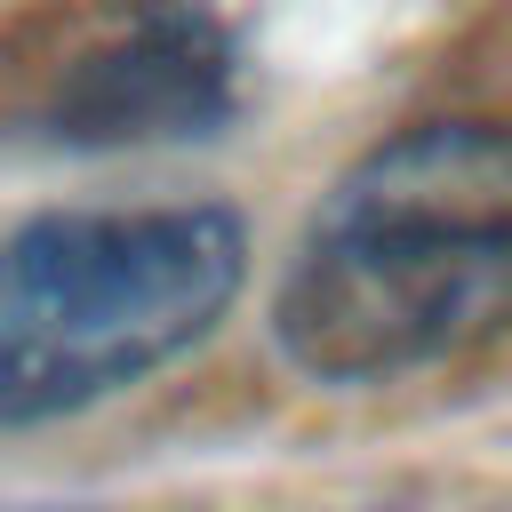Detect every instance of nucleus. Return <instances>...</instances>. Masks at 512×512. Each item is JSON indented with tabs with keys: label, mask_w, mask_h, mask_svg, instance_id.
Wrapping results in <instances>:
<instances>
[{
	"label": "nucleus",
	"mask_w": 512,
	"mask_h": 512,
	"mask_svg": "<svg viewBox=\"0 0 512 512\" xmlns=\"http://www.w3.org/2000/svg\"><path fill=\"white\" fill-rule=\"evenodd\" d=\"M272 336L312 384H400L512 336V120H416L312 208Z\"/></svg>",
	"instance_id": "obj_1"
},
{
	"label": "nucleus",
	"mask_w": 512,
	"mask_h": 512,
	"mask_svg": "<svg viewBox=\"0 0 512 512\" xmlns=\"http://www.w3.org/2000/svg\"><path fill=\"white\" fill-rule=\"evenodd\" d=\"M248 232L216 200L48 208L0 248V432L80 416L184 360L240 296Z\"/></svg>",
	"instance_id": "obj_2"
},
{
	"label": "nucleus",
	"mask_w": 512,
	"mask_h": 512,
	"mask_svg": "<svg viewBox=\"0 0 512 512\" xmlns=\"http://www.w3.org/2000/svg\"><path fill=\"white\" fill-rule=\"evenodd\" d=\"M232 40L200 8H144L128 32L96 40L56 88L64 144H184L232 120Z\"/></svg>",
	"instance_id": "obj_3"
}]
</instances>
